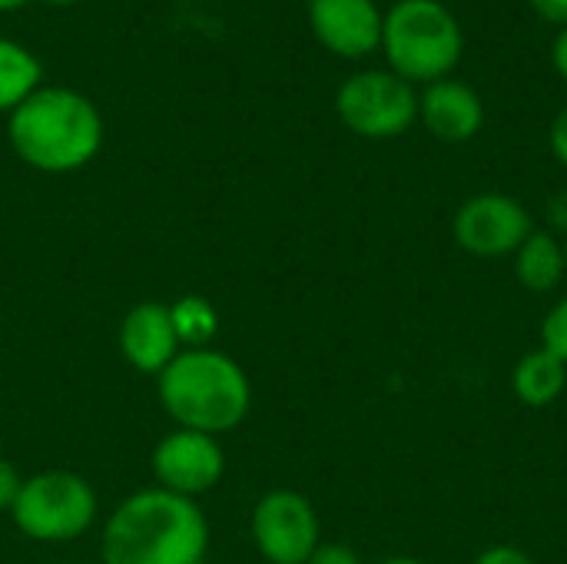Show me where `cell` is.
<instances>
[{"mask_svg": "<svg viewBox=\"0 0 567 564\" xmlns=\"http://www.w3.org/2000/svg\"><path fill=\"white\" fill-rule=\"evenodd\" d=\"M309 23L342 57H365L382 43V13L372 0H309Z\"/></svg>", "mask_w": 567, "mask_h": 564, "instance_id": "obj_10", "label": "cell"}, {"mask_svg": "<svg viewBox=\"0 0 567 564\" xmlns=\"http://www.w3.org/2000/svg\"><path fill=\"white\" fill-rule=\"evenodd\" d=\"M472 564H535L522 548L515 545H495V548H485Z\"/></svg>", "mask_w": 567, "mask_h": 564, "instance_id": "obj_19", "label": "cell"}, {"mask_svg": "<svg viewBox=\"0 0 567 564\" xmlns=\"http://www.w3.org/2000/svg\"><path fill=\"white\" fill-rule=\"evenodd\" d=\"M40 86V60L17 40L0 37V110H17Z\"/></svg>", "mask_w": 567, "mask_h": 564, "instance_id": "obj_15", "label": "cell"}, {"mask_svg": "<svg viewBox=\"0 0 567 564\" xmlns=\"http://www.w3.org/2000/svg\"><path fill=\"white\" fill-rule=\"evenodd\" d=\"M565 256H567V246H565Z\"/></svg>", "mask_w": 567, "mask_h": 564, "instance_id": "obj_27", "label": "cell"}, {"mask_svg": "<svg viewBox=\"0 0 567 564\" xmlns=\"http://www.w3.org/2000/svg\"><path fill=\"white\" fill-rule=\"evenodd\" d=\"M382 564H422V562H415V558H385Z\"/></svg>", "mask_w": 567, "mask_h": 564, "instance_id": "obj_25", "label": "cell"}, {"mask_svg": "<svg viewBox=\"0 0 567 564\" xmlns=\"http://www.w3.org/2000/svg\"><path fill=\"white\" fill-rule=\"evenodd\" d=\"M567 273L565 246L548 233H532L515 249V276L528 293H551Z\"/></svg>", "mask_w": 567, "mask_h": 564, "instance_id": "obj_14", "label": "cell"}, {"mask_svg": "<svg viewBox=\"0 0 567 564\" xmlns=\"http://www.w3.org/2000/svg\"><path fill=\"white\" fill-rule=\"evenodd\" d=\"M455 243L482 259L508 256L515 253L535 229L528 209L502 193H482L472 196L458 213H455Z\"/></svg>", "mask_w": 567, "mask_h": 564, "instance_id": "obj_7", "label": "cell"}, {"mask_svg": "<svg viewBox=\"0 0 567 564\" xmlns=\"http://www.w3.org/2000/svg\"><path fill=\"white\" fill-rule=\"evenodd\" d=\"M382 43L392 66L409 80H435L462 57V30L435 0H402L382 20Z\"/></svg>", "mask_w": 567, "mask_h": 564, "instance_id": "obj_4", "label": "cell"}, {"mask_svg": "<svg viewBox=\"0 0 567 564\" xmlns=\"http://www.w3.org/2000/svg\"><path fill=\"white\" fill-rule=\"evenodd\" d=\"M551 150H555V156L567 166V106L558 113V120L551 126Z\"/></svg>", "mask_w": 567, "mask_h": 564, "instance_id": "obj_21", "label": "cell"}, {"mask_svg": "<svg viewBox=\"0 0 567 564\" xmlns=\"http://www.w3.org/2000/svg\"><path fill=\"white\" fill-rule=\"evenodd\" d=\"M425 123L435 136L449 143L472 140L482 130V100L465 83H435L422 100Z\"/></svg>", "mask_w": 567, "mask_h": 564, "instance_id": "obj_12", "label": "cell"}, {"mask_svg": "<svg viewBox=\"0 0 567 564\" xmlns=\"http://www.w3.org/2000/svg\"><path fill=\"white\" fill-rule=\"evenodd\" d=\"M306 564H362L359 562V555L352 552V548H346V545H319L316 552H312V558Z\"/></svg>", "mask_w": 567, "mask_h": 564, "instance_id": "obj_20", "label": "cell"}, {"mask_svg": "<svg viewBox=\"0 0 567 564\" xmlns=\"http://www.w3.org/2000/svg\"><path fill=\"white\" fill-rule=\"evenodd\" d=\"M159 399L183 429L216 435L246 419L249 382L229 356L189 349L159 372Z\"/></svg>", "mask_w": 567, "mask_h": 564, "instance_id": "obj_3", "label": "cell"}, {"mask_svg": "<svg viewBox=\"0 0 567 564\" xmlns=\"http://www.w3.org/2000/svg\"><path fill=\"white\" fill-rule=\"evenodd\" d=\"M47 3H73V0H47Z\"/></svg>", "mask_w": 567, "mask_h": 564, "instance_id": "obj_26", "label": "cell"}, {"mask_svg": "<svg viewBox=\"0 0 567 564\" xmlns=\"http://www.w3.org/2000/svg\"><path fill=\"white\" fill-rule=\"evenodd\" d=\"M17 156L43 173L86 166L103 143L100 110L70 86H37L7 123Z\"/></svg>", "mask_w": 567, "mask_h": 564, "instance_id": "obj_2", "label": "cell"}, {"mask_svg": "<svg viewBox=\"0 0 567 564\" xmlns=\"http://www.w3.org/2000/svg\"><path fill=\"white\" fill-rule=\"evenodd\" d=\"M252 539L272 564H306L319 548V519L299 492H272L256 505Z\"/></svg>", "mask_w": 567, "mask_h": 564, "instance_id": "obj_8", "label": "cell"}, {"mask_svg": "<svg viewBox=\"0 0 567 564\" xmlns=\"http://www.w3.org/2000/svg\"><path fill=\"white\" fill-rule=\"evenodd\" d=\"M169 312H173V326H176L179 342H186L193 349H199L216 332V312H213V306L206 299L189 296V299L176 302Z\"/></svg>", "mask_w": 567, "mask_h": 564, "instance_id": "obj_16", "label": "cell"}, {"mask_svg": "<svg viewBox=\"0 0 567 564\" xmlns=\"http://www.w3.org/2000/svg\"><path fill=\"white\" fill-rule=\"evenodd\" d=\"M153 472L166 492L176 495H199L213 489L223 475V452L213 435L179 429L166 435L153 452Z\"/></svg>", "mask_w": 567, "mask_h": 564, "instance_id": "obj_9", "label": "cell"}, {"mask_svg": "<svg viewBox=\"0 0 567 564\" xmlns=\"http://www.w3.org/2000/svg\"><path fill=\"white\" fill-rule=\"evenodd\" d=\"M20 489H23V482H20V475L13 472V465L0 459V512H13Z\"/></svg>", "mask_w": 567, "mask_h": 564, "instance_id": "obj_18", "label": "cell"}, {"mask_svg": "<svg viewBox=\"0 0 567 564\" xmlns=\"http://www.w3.org/2000/svg\"><path fill=\"white\" fill-rule=\"evenodd\" d=\"M96 515L93 489L73 472H43L23 482L13 522L37 542H70L90 529Z\"/></svg>", "mask_w": 567, "mask_h": 564, "instance_id": "obj_5", "label": "cell"}, {"mask_svg": "<svg viewBox=\"0 0 567 564\" xmlns=\"http://www.w3.org/2000/svg\"><path fill=\"white\" fill-rule=\"evenodd\" d=\"M532 3L542 17H548L555 23H567V0H532Z\"/></svg>", "mask_w": 567, "mask_h": 564, "instance_id": "obj_22", "label": "cell"}, {"mask_svg": "<svg viewBox=\"0 0 567 564\" xmlns=\"http://www.w3.org/2000/svg\"><path fill=\"white\" fill-rule=\"evenodd\" d=\"M542 349H548L567 366V296L542 322Z\"/></svg>", "mask_w": 567, "mask_h": 564, "instance_id": "obj_17", "label": "cell"}, {"mask_svg": "<svg viewBox=\"0 0 567 564\" xmlns=\"http://www.w3.org/2000/svg\"><path fill=\"white\" fill-rule=\"evenodd\" d=\"M120 349L130 366L140 372H163L179 349V336L173 326L169 306L159 302H143L136 306L120 329Z\"/></svg>", "mask_w": 567, "mask_h": 564, "instance_id": "obj_11", "label": "cell"}, {"mask_svg": "<svg viewBox=\"0 0 567 564\" xmlns=\"http://www.w3.org/2000/svg\"><path fill=\"white\" fill-rule=\"evenodd\" d=\"M27 0H0V10H17V7H23Z\"/></svg>", "mask_w": 567, "mask_h": 564, "instance_id": "obj_24", "label": "cell"}, {"mask_svg": "<svg viewBox=\"0 0 567 564\" xmlns=\"http://www.w3.org/2000/svg\"><path fill=\"white\" fill-rule=\"evenodd\" d=\"M512 389L528 409H545L561 399L567 389V366L548 349H535L518 359L512 372Z\"/></svg>", "mask_w": 567, "mask_h": 564, "instance_id": "obj_13", "label": "cell"}, {"mask_svg": "<svg viewBox=\"0 0 567 564\" xmlns=\"http://www.w3.org/2000/svg\"><path fill=\"white\" fill-rule=\"evenodd\" d=\"M342 123L369 140H389L412 126L415 120V93L402 76L392 73H355L342 83L336 96Z\"/></svg>", "mask_w": 567, "mask_h": 564, "instance_id": "obj_6", "label": "cell"}, {"mask_svg": "<svg viewBox=\"0 0 567 564\" xmlns=\"http://www.w3.org/2000/svg\"><path fill=\"white\" fill-rule=\"evenodd\" d=\"M555 63H558L561 76L567 80V30L558 37V43H555Z\"/></svg>", "mask_w": 567, "mask_h": 564, "instance_id": "obj_23", "label": "cell"}, {"mask_svg": "<svg viewBox=\"0 0 567 564\" xmlns=\"http://www.w3.org/2000/svg\"><path fill=\"white\" fill-rule=\"evenodd\" d=\"M209 529L193 499L153 489L126 499L103 535L106 564H199Z\"/></svg>", "mask_w": 567, "mask_h": 564, "instance_id": "obj_1", "label": "cell"}]
</instances>
